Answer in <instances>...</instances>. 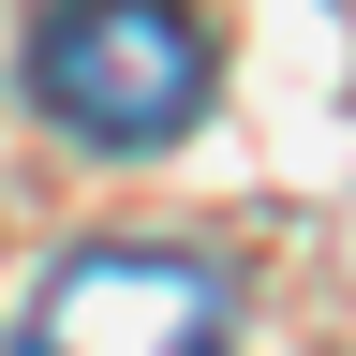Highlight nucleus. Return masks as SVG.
Returning a JSON list of instances; mask_svg holds the SVG:
<instances>
[{"mask_svg": "<svg viewBox=\"0 0 356 356\" xmlns=\"http://www.w3.org/2000/svg\"><path fill=\"white\" fill-rule=\"evenodd\" d=\"M30 89L89 149H163L208 119V30L178 0H44L30 15Z\"/></svg>", "mask_w": 356, "mask_h": 356, "instance_id": "f257e3e1", "label": "nucleus"}, {"mask_svg": "<svg viewBox=\"0 0 356 356\" xmlns=\"http://www.w3.org/2000/svg\"><path fill=\"white\" fill-rule=\"evenodd\" d=\"M238 341V297L222 267L193 252H149V238H104V252H60L30 297L15 356H222Z\"/></svg>", "mask_w": 356, "mask_h": 356, "instance_id": "f03ea898", "label": "nucleus"}]
</instances>
